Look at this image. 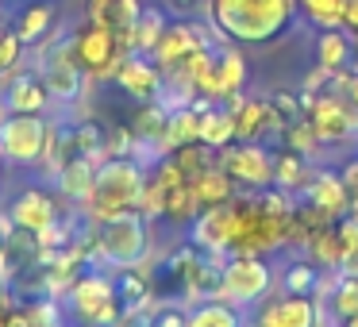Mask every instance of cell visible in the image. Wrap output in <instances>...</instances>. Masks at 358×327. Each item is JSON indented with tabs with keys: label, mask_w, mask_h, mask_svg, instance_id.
<instances>
[{
	"label": "cell",
	"mask_w": 358,
	"mask_h": 327,
	"mask_svg": "<svg viewBox=\"0 0 358 327\" xmlns=\"http://www.w3.org/2000/svg\"><path fill=\"white\" fill-rule=\"evenodd\" d=\"M296 0H204V20L235 47L278 43L296 20Z\"/></svg>",
	"instance_id": "1"
},
{
	"label": "cell",
	"mask_w": 358,
	"mask_h": 327,
	"mask_svg": "<svg viewBox=\"0 0 358 327\" xmlns=\"http://www.w3.org/2000/svg\"><path fill=\"white\" fill-rule=\"evenodd\" d=\"M147 170L139 158L131 154H116V158H104L93 173V185H89L85 201L78 204L81 219L85 224H104L112 216H124V212L139 208V196H143V181H147Z\"/></svg>",
	"instance_id": "2"
},
{
	"label": "cell",
	"mask_w": 358,
	"mask_h": 327,
	"mask_svg": "<svg viewBox=\"0 0 358 327\" xmlns=\"http://www.w3.org/2000/svg\"><path fill=\"white\" fill-rule=\"evenodd\" d=\"M150 258V219L135 212L112 216L104 224H89V266L101 262L112 270H135Z\"/></svg>",
	"instance_id": "3"
},
{
	"label": "cell",
	"mask_w": 358,
	"mask_h": 327,
	"mask_svg": "<svg viewBox=\"0 0 358 327\" xmlns=\"http://www.w3.org/2000/svg\"><path fill=\"white\" fill-rule=\"evenodd\" d=\"M35 58H39L35 73L43 78L50 101L62 104V108L81 104V96L93 89V81L85 78L78 54H73V27H70V31H55L50 39H43L39 47H35Z\"/></svg>",
	"instance_id": "4"
},
{
	"label": "cell",
	"mask_w": 358,
	"mask_h": 327,
	"mask_svg": "<svg viewBox=\"0 0 358 327\" xmlns=\"http://www.w3.org/2000/svg\"><path fill=\"white\" fill-rule=\"evenodd\" d=\"M66 300V319L78 327H116L124 316V300H120V285L112 273L104 270H81V277L70 285Z\"/></svg>",
	"instance_id": "5"
},
{
	"label": "cell",
	"mask_w": 358,
	"mask_h": 327,
	"mask_svg": "<svg viewBox=\"0 0 358 327\" xmlns=\"http://www.w3.org/2000/svg\"><path fill=\"white\" fill-rule=\"evenodd\" d=\"M73 54H78L85 78L93 81V85H104V81L116 78L120 62L127 58V43L120 39V35H112L108 27L85 20V24L73 27Z\"/></svg>",
	"instance_id": "6"
},
{
	"label": "cell",
	"mask_w": 358,
	"mask_h": 327,
	"mask_svg": "<svg viewBox=\"0 0 358 327\" xmlns=\"http://www.w3.org/2000/svg\"><path fill=\"white\" fill-rule=\"evenodd\" d=\"M273 285V266L258 254H231L220 270V289L216 296L235 308H255Z\"/></svg>",
	"instance_id": "7"
},
{
	"label": "cell",
	"mask_w": 358,
	"mask_h": 327,
	"mask_svg": "<svg viewBox=\"0 0 358 327\" xmlns=\"http://www.w3.org/2000/svg\"><path fill=\"white\" fill-rule=\"evenodd\" d=\"M301 108L308 127L316 131L320 147H335V143H347L358 135V112L355 104L347 101L343 93L335 89H324V93H304L301 96Z\"/></svg>",
	"instance_id": "8"
},
{
	"label": "cell",
	"mask_w": 358,
	"mask_h": 327,
	"mask_svg": "<svg viewBox=\"0 0 358 327\" xmlns=\"http://www.w3.org/2000/svg\"><path fill=\"white\" fill-rule=\"evenodd\" d=\"M47 131H50L47 116H16V112H8V119L0 124V158H4V166H20V170L39 166L43 147H47Z\"/></svg>",
	"instance_id": "9"
},
{
	"label": "cell",
	"mask_w": 358,
	"mask_h": 327,
	"mask_svg": "<svg viewBox=\"0 0 358 327\" xmlns=\"http://www.w3.org/2000/svg\"><path fill=\"white\" fill-rule=\"evenodd\" d=\"M216 162L227 170V177L235 181L247 193H258V189L273 185V150L266 143H239L216 150Z\"/></svg>",
	"instance_id": "10"
},
{
	"label": "cell",
	"mask_w": 358,
	"mask_h": 327,
	"mask_svg": "<svg viewBox=\"0 0 358 327\" xmlns=\"http://www.w3.org/2000/svg\"><path fill=\"white\" fill-rule=\"evenodd\" d=\"M212 43H220V35L212 31L208 24H193V20H170L162 31V39L155 43V50H150V58H155L158 70H173V66H181L189 54H196V50L212 47Z\"/></svg>",
	"instance_id": "11"
},
{
	"label": "cell",
	"mask_w": 358,
	"mask_h": 327,
	"mask_svg": "<svg viewBox=\"0 0 358 327\" xmlns=\"http://www.w3.org/2000/svg\"><path fill=\"white\" fill-rule=\"evenodd\" d=\"M189 231V247H196L208 258H227L231 250V235H235V208L231 201L216 204V208H201L196 219L185 227Z\"/></svg>",
	"instance_id": "12"
},
{
	"label": "cell",
	"mask_w": 358,
	"mask_h": 327,
	"mask_svg": "<svg viewBox=\"0 0 358 327\" xmlns=\"http://www.w3.org/2000/svg\"><path fill=\"white\" fill-rule=\"evenodd\" d=\"M243 327H316V300L281 293L262 308H250V316H243Z\"/></svg>",
	"instance_id": "13"
},
{
	"label": "cell",
	"mask_w": 358,
	"mask_h": 327,
	"mask_svg": "<svg viewBox=\"0 0 358 327\" xmlns=\"http://www.w3.org/2000/svg\"><path fill=\"white\" fill-rule=\"evenodd\" d=\"M8 216L16 219L20 231L39 235L43 227H50L55 219H62V212H58V193H50V189H43V185L20 189V193L12 196V204H8Z\"/></svg>",
	"instance_id": "14"
},
{
	"label": "cell",
	"mask_w": 358,
	"mask_h": 327,
	"mask_svg": "<svg viewBox=\"0 0 358 327\" xmlns=\"http://www.w3.org/2000/svg\"><path fill=\"white\" fill-rule=\"evenodd\" d=\"M112 81H116V89L124 96H131L135 104L158 101V93H162V70L155 66L150 54H135V50H127V58L120 62V70Z\"/></svg>",
	"instance_id": "15"
},
{
	"label": "cell",
	"mask_w": 358,
	"mask_h": 327,
	"mask_svg": "<svg viewBox=\"0 0 358 327\" xmlns=\"http://www.w3.org/2000/svg\"><path fill=\"white\" fill-rule=\"evenodd\" d=\"M8 24L24 39V47H39L58 27V4L55 0H16L8 8Z\"/></svg>",
	"instance_id": "16"
},
{
	"label": "cell",
	"mask_w": 358,
	"mask_h": 327,
	"mask_svg": "<svg viewBox=\"0 0 358 327\" xmlns=\"http://www.w3.org/2000/svg\"><path fill=\"white\" fill-rule=\"evenodd\" d=\"M0 101H4V108L16 112V116H47V108L55 101H50L47 85H43V78L35 70H16L8 81H4V93H0Z\"/></svg>",
	"instance_id": "17"
},
{
	"label": "cell",
	"mask_w": 358,
	"mask_h": 327,
	"mask_svg": "<svg viewBox=\"0 0 358 327\" xmlns=\"http://www.w3.org/2000/svg\"><path fill=\"white\" fill-rule=\"evenodd\" d=\"M304 204H312V208L324 219H331V224L350 212L347 189H343V177L335 170H312L308 185H304Z\"/></svg>",
	"instance_id": "18"
},
{
	"label": "cell",
	"mask_w": 358,
	"mask_h": 327,
	"mask_svg": "<svg viewBox=\"0 0 358 327\" xmlns=\"http://www.w3.org/2000/svg\"><path fill=\"white\" fill-rule=\"evenodd\" d=\"M139 12H143V0H85V20L108 27L124 43L131 39L135 24H139Z\"/></svg>",
	"instance_id": "19"
},
{
	"label": "cell",
	"mask_w": 358,
	"mask_h": 327,
	"mask_svg": "<svg viewBox=\"0 0 358 327\" xmlns=\"http://www.w3.org/2000/svg\"><path fill=\"white\" fill-rule=\"evenodd\" d=\"M316 66L327 73H343L355 70V39H350L347 27H324L316 35Z\"/></svg>",
	"instance_id": "20"
},
{
	"label": "cell",
	"mask_w": 358,
	"mask_h": 327,
	"mask_svg": "<svg viewBox=\"0 0 358 327\" xmlns=\"http://www.w3.org/2000/svg\"><path fill=\"white\" fill-rule=\"evenodd\" d=\"M193 193H196V201H201V208H216V204H227V201H235V193H239V185H235L231 177H227V170L220 162H212L208 170H201L193 181Z\"/></svg>",
	"instance_id": "21"
},
{
	"label": "cell",
	"mask_w": 358,
	"mask_h": 327,
	"mask_svg": "<svg viewBox=\"0 0 358 327\" xmlns=\"http://www.w3.org/2000/svg\"><path fill=\"white\" fill-rule=\"evenodd\" d=\"M93 173H96V162H89V158H70V162L55 173L50 185H55V193L62 196V201L81 204L89 193V185H93Z\"/></svg>",
	"instance_id": "22"
},
{
	"label": "cell",
	"mask_w": 358,
	"mask_h": 327,
	"mask_svg": "<svg viewBox=\"0 0 358 327\" xmlns=\"http://www.w3.org/2000/svg\"><path fill=\"white\" fill-rule=\"evenodd\" d=\"M185 327H243V308L220 300V296H208L185 312Z\"/></svg>",
	"instance_id": "23"
},
{
	"label": "cell",
	"mask_w": 358,
	"mask_h": 327,
	"mask_svg": "<svg viewBox=\"0 0 358 327\" xmlns=\"http://www.w3.org/2000/svg\"><path fill=\"white\" fill-rule=\"evenodd\" d=\"M166 24H170V16H166L162 4H143L139 24H135L131 39H127V50H135V54H150V50H155V43L162 39Z\"/></svg>",
	"instance_id": "24"
},
{
	"label": "cell",
	"mask_w": 358,
	"mask_h": 327,
	"mask_svg": "<svg viewBox=\"0 0 358 327\" xmlns=\"http://www.w3.org/2000/svg\"><path fill=\"white\" fill-rule=\"evenodd\" d=\"M201 143L212 150H224L235 143V112L224 104H212L201 112Z\"/></svg>",
	"instance_id": "25"
},
{
	"label": "cell",
	"mask_w": 358,
	"mask_h": 327,
	"mask_svg": "<svg viewBox=\"0 0 358 327\" xmlns=\"http://www.w3.org/2000/svg\"><path fill=\"white\" fill-rule=\"evenodd\" d=\"M189 143H201V112H196L193 104H185V108H173V112H170L162 150H166V154H173L178 147H189Z\"/></svg>",
	"instance_id": "26"
},
{
	"label": "cell",
	"mask_w": 358,
	"mask_h": 327,
	"mask_svg": "<svg viewBox=\"0 0 358 327\" xmlns=\"http://www.w3.org/2000/svg\"><path fill=\"white\" fill-rule=\"evenodd\" d=\"M312 170L304 166V154H296V150H281V154H273V185L285 189V193H304V185H308Z\"/></svg>",
	"instance_id": "27"
},
{
	"label": "cell",
	"mask_w": 358,
	"mask_h": 327,
	"mask_svg": "<svg viewBox=\"0 0 358 327\" xmlns=\"http://www.w3.org/2000/svg\"><path fill=\"white\" fill-rule=\"evenodd\" d=\"M196 212H201V201H196L193 185L189 181H181L178 189H170V196H166V208H162V219L173 227H189L196 219Z\"/></svg>",
	"instance_id": "28"
},
{
	"label": "cell",
	"mask_w": 358,
	"mask_h": 327,
	"mask_svg": "<svg viewBox=\"0 0 358 327\" xmlns=\"http://www.w3.org/2000/svg\"><path fill=\"white\" fill-rule=\"evenodd\" d=\"M296 8L308 16V24L316 27V31H324V27H343L347 0H296Z\"/></svg>",
	"instance_id": "29"
},
{
	"label": "cell",
	"mask_w": 358,
	"mask_h": 327,
	"mask_svg": "<svg viewBox=\"0 0 358 327\" xmlns=\"http://www.w3.org/2000/svg\"><path fill=\"white\" fill-rule=\"evenodd\" d=\"M316 281H320V270H316V262H308V258H301V262L285 266V273H281V293L312 296V293H316Z\"/></svg>",
	"instance_id": "30"
},
{
	"label": "cell",
	"mask_w": 358,
	"mask_h": 327,
	"mask_svg": "<svg viewBox=\"0 0 358 327\" xmlns=\"http://www.w3.org/2000/svg\"><path fill=\"white\" fill-rule=\"evenodd\" d=\"M24 39L16 35V27L4 24L0 20V81H8L12 73L20 70V62H24Z\"/></svg>",
	"instance_id": "31"
},
{
	"label": "cell",
	"mask_w": 358,
	"mask_h": 327,
	"mask_svg": "<svg viewBox=\"0 0 358 327\" xmlns=\"http://www.w3.org/2000/svg\"><path fill=\"white\" fill-rule=\"evenodd\" d=\"M170 158L178 162V170L185 173L189 181H193L201 170H208V166L216 162V150H212V147H204V143H189V147H178Z\"/></svg>",
	"instance_id": "32"
},
{
	"label": "cell",
	"mask_w": 358,
	"mask_h": 327,
	"mask_svg": "<svg viewBox=\"0 0 358 327\" xmlns=\"http://www.w3.org/2000/svg\"><path fill=\"white\" fill-rule=\"evenodd\" d=\"M331 312L335 319H350L358 316V277L355 273H343L331 289Z\"/></svg>",
	"instance_id": "33"
},
{
	"label": "cell",
	"mask_w": 358,
	"mask_h": 327,
	"mask_svg": "<svg viewBox=\"0 0 358 327\" xmlns=\"http://www.w3.org/2000/svg\"><path fill=\"white\" fill-rule=\"evenodd\" d=\"M339 177H343V189H347V204H350V212H358V158L343 162Z\"/></svg>",
	"instance_id": "34"
},
{
	"label": "cell",
	"mask_w": 358,
	"mask_h": 327,
	"mask_svg": "<svg viewBox=\"0 0 358 327\" xmlns=\"http://www.w3.org/2000/svg\"><path fill=\"white\" fill-rule=\"evenodd\" d=\"M155 327H185V308H158L155 312Z\"/></svg>",
	"instance_id": "35"
},
{
	"label": "cell",
	"mask_w": 358,
	"mask_h": 327,
	"mask_svg": "<svg viewBox=\"0 0 358 327\" xmlns=\"http://www.w3.org/2000/svg\"><path fill=\"white\" fill-rule=\"evenodd\" d=\"M343 27H347L350 35L358 31V0H347V8H343Z\"/></svg>",
	"instance_id": "36"
},
{
	"label": "cell",
	"mask_w": 358,
	"mask_h": 327,
	"mask_svg": "<svg viewBox=\"0 0 358 327\" xmlns=\"http://www.w3.org/2000/svg\"><path fill=\"white\" fill-rule=\"evenodd\" d=\"M16 231H20V227H16V219H12L8 212H0V242H4V239H12Z\"/></svg>",
	"instance_id": "37"
},
{
	"label": "cell",
	"mask_w": 358,
	"mask_h": 327,
	"mask_svg": "<svg viewBox=\"0 0 358 327\" xmlns=\"http://www.w3.org/2000/svg\"><path fill=\"white\" fill-rule=\"evenodd\" d=\"M196 4H204V0H166V8H173V12H181V16H189V12L196 8Z\"/></svg>",
	"instance_id": "38"
},
{
	"label": "cell",
	"mask_w": 358,
	"mask_h": 327,
	"mask_svg": "<svg viewBox=\"0 0 358 327\" xmlns=\"http://www.w3.org/2000/svg\"><path fill=\"white\" fill-rule=\"evenodd\" d=\"M343 327H358V316H350V319H343Z\"/></svg>",
	"instance_id": "39"
},
{
	"label": "cell",
	"mask_w": 358,
	"mask_h": 327,
	"mask_svg": "<svg viewBox=\"0 0 358 327\" xmlns=\"http://www.w3.org/2000/svg\"><path fill=\"white\" fill-rule=\"evenodd\" d=\"M12 4H16V0H12Z\"/></svg>",
	"instance_id": "40"
}]
</instances>
